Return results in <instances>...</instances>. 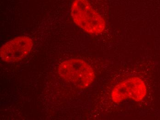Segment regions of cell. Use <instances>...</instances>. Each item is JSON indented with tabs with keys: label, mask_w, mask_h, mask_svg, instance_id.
Returning a JSON list of instances; mask_svg holds the SVG:
<instances>
[{
	"label": "cell",
	"mask_w": 160,
	"mask_h": 120,
	"mask_svg": "<svg viewBox=\"0 0 160 120\" xmlns=\"http://www.w3.org/2000/svg\"><path fill=\"white\" fill-rule=\"evenodd\" d=\"M71 15L74 22L88 34H98L105 29L104 18L92 8L88 0H74Z\"/></svg>",
	"instance_id": "obj_1"
},
{
	"label": "cell",
	"mask_w": 160,
	"mask_h": 120,
	"mask_svg": "<svg viewBox=\"0 0 160 120\" xmlns=\"http://www.w3.org/2000/svg\"><path fill=\"white\" fill-rule=\"evenodd\" d=\"M58 74L65 81L79 88H86L93 83L95 73L88 63L81 59L63 61L59 65Z\"/></svg>",
	"instance_id": "obj_2"
},
{
	"label": "cell",
	"mask_w": 160,
	"mask_h": 120,
	"mask_svg": "<svg viewBox=\"0 0 160 120\" xmlns=\"http://www.w3.org/2000/svg\"><path fill=\"white\" fill-rule=\"evenodd\" d=\"M147 88L144 81L138 77L129 78L114 86L111 93L112 101L119 103L127 99L139 102L144 99Z\"/></svg>",
	"instance_id": "obj_3"
},
{
	"label": "cell",
	"mask_w": 160,
	"mask_h": 120,
	"mask_svg": "<svg viewBox=\"0 0 160 120\" xmlns=\"http://www.w3.org/2000/svg\"><path fill=\"white\" fill-rule=\"evenodd\" d=\"M33 46V41L29 37H17L2 47L0 50L1 59L9 63L18 62L29 54Z\"/></svg>",
	"instance_id": "obj_4"
}]
</instances>
